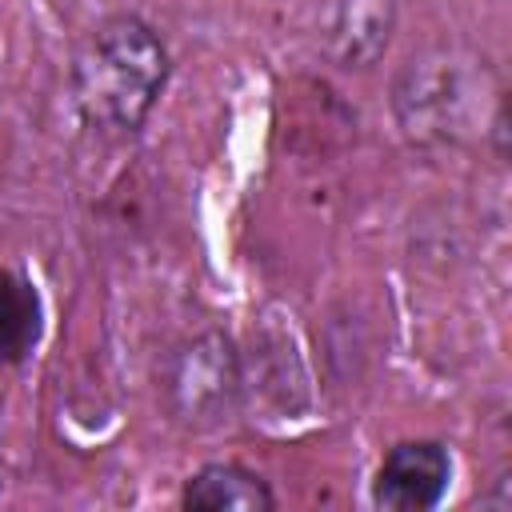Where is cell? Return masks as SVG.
Returning a JSON list of instances; mask_svg holds the SVG:
<instances>
[{
  "instance_id": "7",
  "label": "cell",
  "mask_w": 512,
  "mask_h": 512,
  "mask_svg": "<svg viewBox=\"0 0 512 512\" xmlns=\"http://www.w3.org/2000/svg\"><path fill=\"white\" fill-rule=\"evenodd\" d=\"M40 340V300L20 272H0V360H24Z\"/></svg>"
},
{
  "instance_id": "5",
  "label": "cell",
  "mask_w": 512,
  "mask_h": 512,
  "mask_svg": "<svg viewBox=\"0 0 512 512\" xmlns=\"http://www.w3.org/2000/svg\"><path fill=\"white\" fill-rule=\"evenodd\" d=\"M180 500L184 508H196V512H268L272 508L268 484L240 464H204L200 472L188 476Z\"/></svg>"
},
{
  "instance_id": "6",
  "label": "cell",
  "mask_w": 512,
  "mask_h": 512,
  "mask_svg": "<svg viewBox=\"0 0 512 512\" xmlns=\"http://www.w3.org/2000/svg\"><path fill=\"white\" fill-rule=\"evenodd\" d=\"M392 0H340L332 20V48L344 68L372 64L392 36Z\"/></svg>"
},
{
  "instance_id": "3",
  "label": "cell",
  "mask_w": 512,
  "mask_h": 512,
  "mask_svg": "<svg viewBox=\"0 0 512 512\" xmlns=\"http://www.w3.org/2000/svg\"><path fill=\"white\" fill-rule=\"evenodd\" d=\"M168 404L188 428H216L232 416L240 392V364L224 332H204L176 348L168 364Z\"/></svg>"
},
{
  "instance_id": "2",
  "label": "cell",
  "mask_w": 512,
  "mask_h": 512,
  "mask_svg": "<svg viewBox=\"0 0 512 512\" xmlns=\"http://www.w3.org/2000/svg\"><path fill=\"white\" fill-rule=\"evenodd\" d=\"M488 64L484 56H464L436 48L412 60L396 84V116L412 140H456L484 120L488 104Z\"/></svg>"
},
{
  "instance_id": "1",
  "label": "cell",
  "mask_w": 512,
  "mask_h": 512,
  "mask_svg": "<svg viewBox=\"0 0 512 512\" xmlns=\"http://www.w3.org/2000/svg\"><path fill=\"white\" fill-rule=\"evenodd\" d=\"M168 80L160 36L136 16H112L88 32L72 64V100L88 128L132 136Z\"/></svg>"
},
{
  "instance_id": "4",
  "label": "cell",
  "mask_w": 512,
  "mask_h": 512,
  "mask_svg": "<svg viewBox=\"0 0 512 512\" xmlns=\"http://www.w3.org/2000/svg\"><path fill=\"white\" fill-rule=\"evenodd\" d=\"M448 480H452V460H448L444 444L404 440V444L388 448V456L380 460L372 500L388 512H424L444 500Z\"/></svg>"
}]
</instances>
